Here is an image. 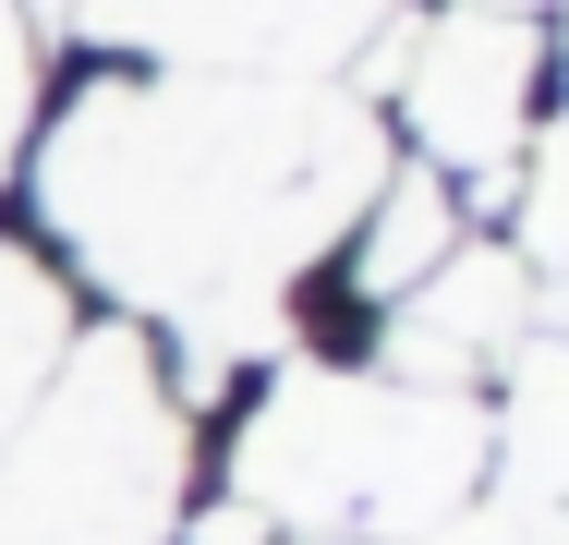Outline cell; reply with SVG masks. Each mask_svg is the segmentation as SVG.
<instances>
[{
    "label": "cell",
    "instance_id": "15",
    "mask_svg": "<svg viewBox=\"0 0 569 545\" xmlns=\"http://www.w3.org/2000/svg\"><path fill=\"white\" fill-rule=\"evenodd\" d=\"M558 327H569V267H558Z\"/></svg>",
    "mask_w": 569,
    "mask_h": 545
},
{
    "label": "cell",
    "instance_id": "6",
    "mask_svg": "<svg viewBox=\"0 0 569 545\" xmlns=\"http://www.w3.org/2000/svg\"><path fill=\"white\" fill-rule=\"evenodd\" d=\"M521 339H533V267H521L509 242H460L437 279L400 291V316H388V376H400V388H449L472 364H509Z\"/></svg>",
    "mask_w": 569,
    "mask_h": 545
},
{
    "label": "cell",
    "instance_id": "4",
    "mask_svg": "<svg viewBox=\"0 0 569 545\" xmlns=\"http://www.w3.org/2000/svg\"><path fill=\"white\" fill-rule=\"evenodd\" d=\"M86 37L146 49L158 73L207 86H316L363 37H388V0H73Z\"/></svg>",
    "mask_w": 569,
    "mask_h": 545
},
{
    "label": "cell",
    "instance_id": "11",
    "mask_svg": "<svg viewBox=\"0 0 569 545\" xmlns=\"http://www.w3.org/2000/svg\"><path fill=\"white\" fill-rule=\"evenodd\" d=\"M437 545H569V534L546 522V509L509 497V509H460V522H437Z\"/></svg>",
    "mask_w": 569,
    "mask_h": 545
},
{
    "label": "cell",
    "instance_id": "13",
    "mask_svg": "<svg viewBox=\"0 0 569 545\" xmlns=\"http://www.w3.org/2000/svg\"><path fill=\"white\" fill-rule=\"evenodd\" d=\"M182 545H267V522H254V509L230 497V509H207V522H194V534H182Z\"/></svg>",
    "mask_w": 569,
    "mask_h": 545
},
{
    "label": "cell",
    "instance_id": "16",
    "mask_svg": "<svg viewBox=\"0 0 569 545\" xmlns=\"http://www.w3.org/2000/svg\"><path fill=\"white\" fill-rule=\"evenodd\" d=\"M316 545H351V534H316Z\"/></svg>",
    "mask_w": 569,
    "mask_h": 545
},
{
    "label": "cell",
    "instance_id": "1",
    "mask_svg": "<svg viewBox=\"0 0 569 545\" xmlns=\"http://www.w3.org/2000/svg\"><path fill=\"white\" fill-rule=\"evenodd\" d=\"M388 182L376 121L316 86H207V73H98L49 121L37 218L146 316L279 304V279L363 218Z\"/></svg>",
    "mask_w": 569,
    "mask_h": 545
},
{
    "label": "cell",
    "instance_id": "7",
    "mask_svg": "<svg viewBox=\"0 0 569 545\" xmlns=\"http://www.w3.org/2000/svg\"><path fill=\"white\" fill-rule=\"evenodd\" d=\"M460 255V218L437 195V170H388L376 195H363V255H351V279L376 291V304H400L412 279H437Z\"/></svg>",
    "mask_w": 569,
    "mask_h": 545
},
{
    "label": "cell",
    "instance_id": "3",
    "mask_svg": "<svg viewBox=\"0 0 569 545\" xmlns=\"http://www.w3.org/2000/svg\"><path fill=\"white\" fill-rule=\"evenodd\" d=\"M182 522V400L146 339H73L0 448V545H170Z\"/></svg>",
    "mask_w": 569,
    "mask_h": 545
},
{
    "label": "cell",
    "instance_id": "10",
    "mask_svg": "<svg viewBox=\"0 0 569 545\" xmlns=\"http://www.w3.org/2000/svg\"><path fill=\"white\" fill-rule=\"evenodd\" d=\"M521 267H569V121L533 158V195H521Z\"/></svg>",
    "mask_w": 569,
    "mask_h": 545
},
{
    "label": "cell",
    "instance_id": "8",
    "mask_svg": "<svg viewBox=\"0 0 569 545\" xmlns=\"http://www.w3.org/2000/svg\"><path fill=\"white\" fill-rule=\"evenodd\" d=\"M509 364H521L509 376V473H521V509H546L569 534V351L521 339Z\"/></svg>",
    "mask_w": 569,
    "mask_h": 545
},
{
    "label": "cell",
    "instance_id": "9",
    "mask_svg": "<svg viewBox=\"0 0 569 545\" xmlns=\"http://www.w3.org/2000/svg\"><path fill=\"white\" fill-rule=\"evenodd\" d=\"M61 351H73V327H61V279H49L37 255L0 242V436L24 425V400L61 376Z\"/></svg>",
    "mask_w": 569,
    "mask_h": 545
},
{
    "label": "cell",
    "instance_id": "12",
    "mask_svg": "<svg viewBox=\"0 0 569 545\" xmlns=\"http://www.w3.org/2000/svg\"><path fill=\"white\" fill-rule=\"evenodd\" d=\"M24 109H37V73H24V12L0 0V170H12V146H24Z\"/></svg>",
    "mask_w": 569,
    "mask_h": 545
},
{
    "label": "cell",
    "instance_id": "14",
    "mask_svg": "<svg viewBox=\"0 0 569 545\" xmlns=\"http://www.w3.org/2000/svg\"><path fill=\"white\" fill-rule=\"evenodd\" d=\"M460 12H533V0H460Z\"/></svg>",
    "mask_w": 569,
    "mask_h": 545
},
{
    "label": "cell",
    "instance_id": "5",
    "mask_svg": "<svg viewBox=\"0 0 569 545\" xmlns=\"http://www.w3.org/2000/svg\"><path fill=\"white\" fill-rule=\"evenodd\" d=\"M533 73H546V37L533 12H437V24H400V109H412V146L425 170H485L509 195V158L533 133Z\"/></svg>",
    "mask_w": 569,
    "mask_h": 545
},
{
    "label": "cell",
    "instance_id": "2",
    "mask_svg": "<svg viewBox=\"0 0 569 545\" xmlns=\"http://www.w3.org/2000/svg\"><path fill=\"white\" fill-rule=\"evenodd\" d=\"M485 413L460 388H400V376H279L242 436H230V497L279 534H437L485 485Z\"/></svg>",
    "mask_w": 569,
    "mask_h": 545
}]
</instances>
